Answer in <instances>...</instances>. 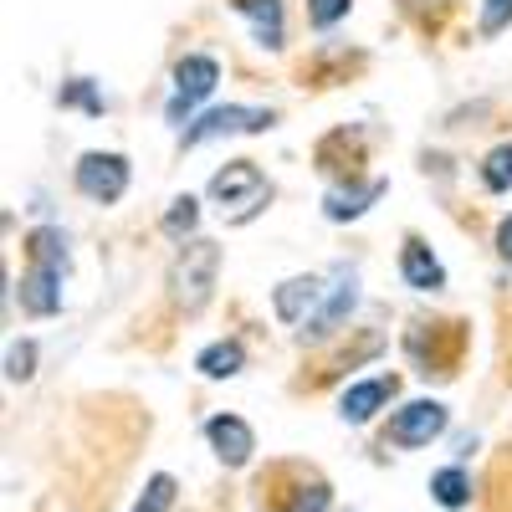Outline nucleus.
Returning a JSON list of instances; mask_svg holds the SVG:
<instances>
[{
	"instance_id": "nucleus-24",
	"label": "nucleus",
	"mask_w": 512,
	"mask_h": 512,
	"mask_svg": "<svg viewBox=\"0 0 512 512\" xmlns=\"http://www.w3.org/2000/svg\"><path fill=\"white\" fill-rule=\"evenodd\" d=\"M349 6H354V0H308V21L318 31H328V26H338V21L349 16Z\"/></svg>"
},
{
	"instance_id": "nucleus-9",
	"label": "nucleus",
	"mask_w": 512,
	"mask_h": 512,
	"mask_svg": "<svg viewBox=\"0 0 512 512\" xmlns=\"http://www.w3.org/2000/svg\"><path fill=\"white\" fill-rule=\"evenodd\" d=\"M323 277H287V282H277L272 287V313L287 323V328H297V323H308L313 313H318V303H323Z\"/></svg>"
},
{
	"instance_id": "nucleus-23",
	"label": "nucleus",
	"mask_w": 512,
	"mask_h": 512,
	"mask_svg": "<svg viewBox=\"0 0 512 512\" xmlns=\"http://www.w3.org/2000/svg\"><path fill=\"white\" fill-rule=\"evenodd\" d=\"M512 26V0H482V16H477V31L482 36H497Z\"/></svg>"
},
{
	"instance_id": "nucleus-11",
	"label": "nucleus",
	"mask_w": 512,
	"mask_h": 512,
	"mask_svg": "<svg viewBox=\"0 0 512 512\" xmlns=\"http://www.w3.org/2000/svg\"><path fill=\"white\" fill-rule=\"evenodd\" d=\"M205 441H210V451L221 456V466H246L251 451H256V436H251V425L241 415H210L205 420Z\"/></svg>"
},
{
	"instance_id": "nucleus-4",
	"label": "nucleus",
	"mask_w": 512,
	"mask_h": 512,
	"mask_svg": "<svg viewBox=\"0 0 512 512\" xmlns=\"http://www.w3.org/2000/svg\"><path fill=\"white\" fill-rule=\"evenodd\" d=\"M128 180H134V169H128V154L118 149H88L72 164V185L93 205H118L128 195Z\"/></svg>"
},
{
	"instance_id": "nucleus-21",
	"label": "nucleus",
	"mask_w": 512,
	"mask_h": 512,
	"mask_svg": "<svg viewBox=\"0 0 512 512\" xmlns=\"http://www.w3.org/2000/svg\"><path fill=\"white\" fill-rule=\"evenodd\" d=\"M31 374H36V344H31V338H16V344L6 349V379L26 384Z\"/></svg>"
},
{
	"instance_id": "nucleus-15",
	"label": "nucleus",
	"mask_w": 512,
	"mask_h": 512,
	"mask_svg": "<svg viewBox=\"0 0 512 512\" xmlns=\"http://www.w3.org/2000/svg\"><path fill=\"white\" fill-rule=\"evenodd\" d=\"M195 369L205 379H236L246 369V344H241V338H216V344H205L195 354Z\"/></svg>"
},
{
	"instance_id": "nucleus-10",
	"label": "nucleus",
	"mask_w": 512,
	"mask_h": 512,
	"mask_svg": "<svg viewBox=\"0 0 512 512\" xmlns=\"http://www.w3.org/2000/svg\"><path fill=\"white\" fill-rule=\"evenodd\" d=\"M390 400H395V374H374V379H359L338 395V415L349 425H369Z\"/></svg>"
},
{
	"instance_id": "nucleus-8",
	"label": "nucleus",
	"mask_w": 512,
	"mask_h": 512,
	"mask_svg": "<svg viewBox=\"0 0 512 512\" xmlns=\"http://www.w3.org/2000/svg\"><path fill=\"white\" fill-rule=\"evenodd\" d=\"M221 82V62L205 57V52H190L175 62V98H169V123H180L195 103H205L210 93H216Z\"/></svg>"
},
{
	"instance_id": "nucleus-16",
	"label": "nucleus",
	"mask_w": 512,
	"mask_h": 512,
	"mask_svg": "<svg viewBox=\"0 0 512 512\" xmlns=\"http://www.w3.org/2000/svg\"><path fill=\"white\" fill-rule=\"evenodd\" d=\"M328 502H333V487L308 472V477H297L287 487V497L277 502V512H328Z\"/></svg>"
},
{
	"instance_id": "nucleus-25",
	"label": "nucleus",
	"mask_w": 512,
	"mask_h": 512,
	"mask_svg": "<svg viewBox=\"0 0 512 512\" xmlns=\"http://www.w3.org/2000/svg\"><path fill=\"white\" fill-rule=\"evenodd\" d=\"M497 256L512 262V216H502V226H497Z\"/></svg>"
},
{
	"instance_id": "nucleus-6",
	"label": "nucleus",
	"mask_w": 512,
	"mask_h": 512,
	"mask_svg": "<svg viewBox=\"0 0 512 512\" xmlns=\"http://www.w3.org/2000/svg\"><path fill=\"white\" fill-rule=\"evenodd\" d=\"M451 425V410L441 400H410L390 415V431H384V441L400 446V451H420V446H431L441 431Z\"/></svg>"
},
{
	"instance_id": "nucleus-12",
	"label": "nucleus",
	"mask_w": 512,
	"mask_h": 512,
	"mask_svg": "<svg viewBox=\"0 0 512 512\" xmlns=\"http://www.w3.org/2000/svg\"><path fill=\"white\" fill-rule=\"evenodd\" d=\"M400 277H405V287H415V292H441V287H446L441 256L425 246L420 236H410V241L400 246Z\"/></svg>"
},
{
	"instance_id": "nucleus-3",
	"label": "nucleus",
	"mask_w": 512,
	"mask_h": 512,
	"mask_svg": "<svg viewBox=\"0 0 512 512\" xmlns=\"http://www.w3.org/2000/svg\"><path fill=\"white\" fill-rule=\"evenodd\" d=\"M216 277H221V246L216 241H185L175 267H169V287H175V303L185 313H200L216 292Z\"/></svg>"
},
{
	"instance_id": "nucleus-2",
	"label": "nucleus",
	"mask_w": 512,
	"mask_h": 512,
	"mask_svg": "<svg viewBox=\"0 0 512 512\" xmlns=\"http://www.w3.org/2000/svg\"><path fill=\"white\" fill-rule=\"evenodd\" d=\"M210 200H216L226 226H246V221H256L272 205V180L251 159H231L226 169L210 175Z\"/></svg>"
},
{
	"instance_id": "nucleus-20",
	"label": "nucleus",
	"mask_w": 512,
	"mask_h": 512,
	"mask_svg": "<svg viewBox=\"0 0 512 512\" xmlns=\"http://www.w3.org/2000/svg\"><path fill=\"white\" fill-rule=\"evenodd\" d=\"M195 226H200V200H195V195L169 200V210H164V231H169V236H190Z\"/></svg>"
},
{
	"instance_id": "nucleus-1",
	"label": "nucleus",
	"mask_w": 512,
	"mask_h": 512,
	"mask_svg": "<svg viewBox=\"0 0 512 512\" xmlns=\"http://www.w3.org/2000/svg\"><path fill=\"white\" fill-rule=\"evenodd\" d=\"M67 231L62 226H36L26 236V277H21V313L52 318L62 313V282H67Z\"/></svg>"
},
{
	"instance_id": "nucleus-19",
	"label": "nucleus",
	"mask_w": 512,
	"mask_h": 512,
	"mask_svg": "<svg viewBox=\"0 0 512 512\" xmlns=\"http://www.w3.org/2000/svg\"><path fill=\"white\" fill-rule=\"evenodd\" d=\"M169 507H175V477L154 472V477L144 482V497L134 502V512H169Z\"/></svg>"
},
{
	"instance_id": "nucleus-17",
	"label": "nucleus",
	"mask_w": 512,
	"mask_h": 512,
	"mask_svg": "<svg viewBox=\"0 0 512 512\" xmlns=\"http://www.w3.org/2000/svg\"><path fill=\"white\" fill-rule=\"evenodd\" d=\"M431 497H436L446 512H461L466 502H472V477H466L461 466H446V472L431 477Z\"/></svg>"
},
{
	"instance_id": "nucleus-22",
	"label": "nucleus",
	"mask_w": 512,
	"mask_h": 512,
	"mask_svg": "<svg viewBox=\"0 0 512 512\" xmlns=\"http://www.w3.org/2000/svg\"><path fill=\"white\" fill-rule=\"evenodd\" d=\"M57 98H62V108H88V113H103V98H98V88H93L88 77H72Z\"/></svg>"
},
{
	"instance_id": "nucleus-14",
	"label": "nucleus",
	"mask_w": 512,
	"mask_h": 512,
	"mask_svg": "<svg viewBox=\"0 0 512 512\" xmlns=\"http://www.w3.org/2000/svg\"><path fill=\"white\" fill-rule=\"evenodd\" d=\"M384 190H390V185H384V180H359V185H333L328 195H323V216L328 221H338V226H344V221H359L364 216V210L384 195Z\"/></svg>"
},
{
	"instance_id": "nucleus-7",
	"label": "nucleus",
	"mask_w": 512,
	"mask_h": 512,
	"mask_svg": "<svg viewBox=\"0 0 512 512\" xmlns=\"http://www.w3.org/2000/svg\"><path fill=\"white\" fill-rule=\"evenodd\" d=\"M354 303H359V272L354 267H338L333 282H328V292H323V303H318V313L303 323V344H323V338H333L338 323L354 313Z\"/></svg>"
},
{
	"instance_id": "nucleus-18",
	"label": "nucleus",
	"mask_w": 512,
	"mask_h": 512,
	"mask_svg": "<svg viewBox=\"0 0 512 512\" xmlns=\"http://www.w3.org/2000/svg\"><path fill=\"white\" fill-rule=\"evenodd\" d=\"M482 185L492 195H507L512 190V144H497L487 159H482Z\"/></svg>"
},
{
	"instance_id": "nucleus-5",
	"label": "nucleus",
	"mask_w": 512,
	"mask_h": 512,
	"mask_svg": "<svg viewBox=\"0 0 512 512\" xmlns=\"http://www.w3.org/2000/svg\"><path fill=\"white\" fill-rule=\"evenodd\" d=\"M272 123H277V113H272V108L226 103V108H205V113L185 128V134H180V144H185V149H200V144L226 139V134H267Z\"/></svg>"
},
{
	"instance_id": "nucleus-13",
	"label": "nucleus",
	"mask_w": 512,
	"mask_h": 512,
	"mask_svg": "<svg viewBox=\"0 0 512 512\" xmlns=\"http://www.w3.org/2000/svg\"><path fill=\"white\" fill-rule=\"evenodd\" d=\"M231 11H236V16L251 26L256 47H267V52H277V47H282V36H287L282 0H231Z\"/></svg>"
}]
</instances>
